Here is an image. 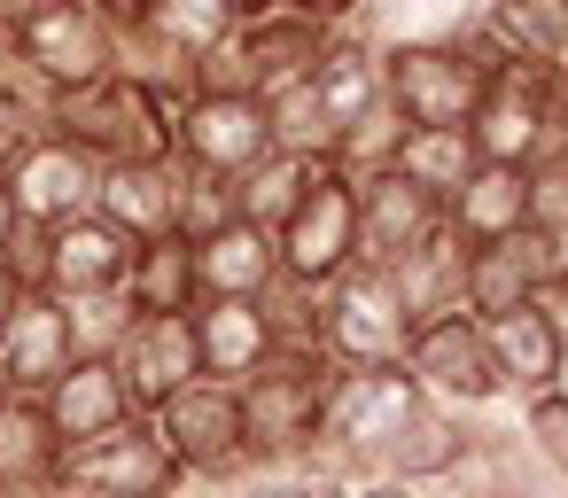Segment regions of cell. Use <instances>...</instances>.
Listing matches in <instances>:
<instances>
[{"label": "cell", "mask_w": 568, "mask_h": 498, "mask_svg": "<svg viewBox=\"0 0 568 498\" xmlns=\"http://www.w3.org/2000/svg\"><path fill=\"white\" fill-rule=\"evenodd\" d=\"M498 63L506 55L490 48L475 17L459 32H397L382 40V102L405 125H467Z\"/></svg>", "instance_id": "cell-1"}, {"label": "cell", "mask_w": 568, "mask_h": 498, "mask_svg": "<svg viewBox=\"0 0 568 498\" xmlns=\"http://www.w3.org/2000/svg\"><path fill=\"white\" fill-rule=\"evenodd\" d=\"M48 133L79 141L94 164H141V156H172V102L133 71H110L94 87L48 94Z\"/></svg>", "instance_id": "cell-2"}, {"label": "cell", "mask_w": 568, "mask_h": 498, "mask_svg": "<svg viewBox=\"0 0 568 498\" xmlns=\"http://www.w3.org/2000/svg\"><path fill=\"white\" fill-rule=\"evenodd\" d=\"M327 358L281 343L250 382H242V436L257 467H304L320 451V397H327Z\"/></svg>", "instance_id": "cell-3"}, {"label": "cell", "mask_w": 568, "mask_h": 498, "mask_svg": "<svg viewBox=\"0 0 568 498\" xmlns=\"http://www.w3.org/2000/svg\"><path fill=\"white\" fill-rule=\"evenodd\" d=\"M9 24V55L40 94H71L118 71V24L94 0H32V9L0 17Z\"/></svg>", "instance_id": "cell-4"}, {"label": "cell", "mask_w": 568, "mask_h": 498, "mask_svg": "<svg viewBox=\"0 0 568 498\" xmlns=\"http://www.w3.org/2000/svg\"><path fill=\"white\" fill-rule=\"evenodd\" d=\"M560 125H568V79H560V63H514L506 55L490 71V87H483L475 118H467V141L490 164H545L552 141H560Z\"/></svg>", "instance_id": "cell-5"}, {"label": "cell", "mask_w": 568, "mask_h": 498, "mask_svg": "<svg viewBox=\"0 0 568 498\" xmlns=\"http://www.w3.org/2000/svg\"><path fill=\"white\" fill-rule=\"evenodd\" d=\"M413 312L389 281V265H343L335 281H320V312H312V343L327 366H389L405 358Z\"/></svg>", "instance_id": "cell-6"}, {"label": "cell", "mask_w": 568, "mask_h": 498, "mask_svg": "<svg viewBox=\"0 0 568 498\" xmlns=\"http://www.w3.org/2000/svg\"><path fill=\"white\" fill-rule=\"evenodd\" d=\"M149 420H156V436L172 444V459H180L187 475H203V482H234V475L257 467V459H250V436H242V382L195 374V382L172 389Z\"/></svg>", "instance_id": "cell-7"}, {"label": "cell", "mask_w": 568, "mask_h": 498, "mask_svg": "<svg viewBox=\"0 0 568 498\" xmlns=\"http://www.w3.org/2000/svg\"><path fill=\"white\" fill-rule=\"evenodd\" d=\"M327 32H335V24H312V17H296V9L242 17V24H234V40L203 63V87H219V94H257V102H265L273 87L312 79V63H320Z\"/></svg>", "instance_id": "cell-8"}, {"label": "cell", "mask_w": 568, "mask_h": 498, "mask_svg": "<svg viewBox=\"0 0 568 498\" xmlns=\"http://www.w3.org/2000/svg\"><path fill=\"white\" fill-rule=\"evenodd\" d=\"M265 149H273V125H265V102H257V94H219V87H195V94L172 110V156H180L187 172L242 180Z\"/></svg>", "instance_id": "cell-9"}, {"label": "cell", "mask_w": 568, "mask_h": 498, "mask_svg": "<svg viewBox=\"0 0 568 498\" xmlns=\"http://www.w3.org/2000/svg\"><path fill=\"white\" fill-rule=\"evenodd\" d=\"M40 288H55V296H110V288H125V273H133V242L102 218V211H79V218H63V226H40V234H24V257H17Z\"/></svg>", "instance_id": "cell-10"}, {"label": "cell", "mask_w": 568, "mask_h": 498, "mask_svg": "<svg viewBox=\"0 0 568 498\" xmlns=\"http://www.w3.org/2000/svg\"><path fill=\"white\" fill-rule=\"evenodd\" d=\"M405 374L452 405V413H475V405H498V366H490V343H483V319L475 312H444V319H420L405 335Z\"/></svg>", "instance_id": "cell-11"}, {"label": "cell", "mask_w": 568, "mask_h": 498, "mask_svg": "<svg viewBox=\"0 0 568 498\" xmlns=\"http://www.w3.org/2000/svg\"><path fill=\"white\" fill-rule=\"evenodd\" d=\"M63 475L87 482V490H102V498H180V490H187V467L172 459V444L156 436L149 413H133L125 428L79 444Z\"/></svg>", "instance_id": "cell-12"}, {"label": "cell", "mask_w": 568, "mask_h": 498, "mask_svg": "<svg viewBox=\"0 0 568 498\" xmlns=\"http://www.w3.org/2000/svg\"><path fill=\"white\" fill-rule=\"evenodd\" d=\"M273 250H281V273H288V281H304V288L335 281L343 265H358V187L327 164V172H320V187L304 195V211L273 234Z\"/></svg>", "instance_id": "cell-13"}, {"label": "cell", "mask_w": 568, "mask_h": 498, "mask_svg": "<svg viewBox=\"0 0 568 498\" xmlns=\"http://www.w3.org/2000/svg\"><path fill=\"white\" fill-rule=\"evenodd\" d=\"M9 187H17V211H24V234H40V226H63V218H79V211H94V187H102V164L79 149V141H63V133H40V141H24L9 164Z\"/></svg>", "instance_id": "cell-14"}, {"label": "cell", "mask_w": 568, "mask_h": 498, "mask_svg": "<svg viewBox=\"0 0 568 498\" xmlns=\"http://www.w3.org/2000/svg\"><path fill=\"white\" fill-rule=\"evenodd\" d=\"M118 374L133 389V413H156L172 389H187L203 374V350H195V319L187 312H133L125 343H118Z\"/></svg>", "instance_id": "cell-15"}, {"label": "cell", "mask_w": 568, "mask_h": 498, "mask_svg": "<svg viewBox=\"0 0 568 498\" xmlns=\"http://www.w3.org/2000/svg\"><path fill=\"white\" fill-rule=\"evenodd\" d=\"M358 187V257L366 265H397L405 250H420L428 234H444V203L428 187H413L397 164L351 180Z\"/></svg>", "instance_id": "cell-16"}, {"label": "cell", "mask_w": 568, "mask_h": 498, "mask_svg": "<svg viewBox=\"0 0 568 498\" xmlns=\"http://www.w3.org/2000/svg\"><path fill=\"white\" fill-rule=\"evenodd\" d=\"M483 343H490V366H498V389H506V397H537V389L560 382L568 327H560L552 296H529V304L483 319Z\"/></svg>", "instance_id": "cell-17"}, {"label": "cell", "mask_w": 568, "mask_h": 498, "mask_svg": "<svg viewBox=\"0 0 568 498\" xmlns=\"http://www.w3.org/2000/svg\"><path fill=\"white\" fill-rule=\"evenodd\" d=\"M180 156H141V164H102V187H94V211L125 234V242H164L180 234Z\"/></svg>", "instance_id": "cell-18"}, {"label": "cell", "mask_w": 568, "mask_h": 498, "mask_svg": "<svg viewBox=\"0 0 568 498\" xmlns=\"http://www.w3.org/2000/svg\"><path fill=\"white\" fill-rule=\"evenodd\" d=\"M71 358H79V343H71V304L32 281L24 304H17V319H9V335H0V382L24 389V397H40Z\"/></svg>", "instance_id": "cell-19"}, {"label": "cell", "mask_w": 568, "mask_h": 498, "mask_svg": "<svg viewBox=\"0 0 568 498\" xmlns=\"http://www.w3.org/2000/svg\"><path fill=\"white\" fill-rule=\"evenodd\" d=\"M40 405H48V420H55V436H63L71 451L133 420V389H125L118 358H71V366L40 389Z\"/></svg>", "instance_id": "cell-20"}, {"label": "cell", "mask_w": 568, "mask_h": 498, "mask_svg": "<svg viewBox=\"0 0 568 498\" xmlns=\"http://www.w3.org/2000/svg\"><path fill=\"white\" fill-rule=\"evenodd\" d=\"M521 211H529V164H475L452 203H444V234L459 250H490V242H514L521 234Z\"/></svg>", "instance_id": "cell-21"}, {"label": "cell", "mask_w": 568, "mask_h": 498, "mask_svg": "<svg viewBox=\"0 0 568 498\" xmlns=\"http://www.w3.org/2000/svg\"><path fill=\"white\" fill-rule=\"evenodd\" d=\"M187 319H195V350H203V374H211V382H250V374L281 350L257 296H203Z\"/></svg>", "instance_id": "cell-22"}, {"label": "cell", "mask_w": 568, "mask_h": 498, "mask_svg": "<svg viewBox=\"0 0 568 498\" xmlns=\"http://www.w3.org/2000/svg\"><path fill=\"white\" fill-rule=\"evenodd\" d=\"M234 24H242L234 0H149L141 24H125L118 40H125V48H156V55H180V63L203 71V63L234 40Z\"/></svg>", "instance_id": "cell-23"}, {"label": "cell", "mask_w": 568, "mask_h": 498, "mask_svg": "<svg viewBox=\"0 0 568 498\" xmlns=\"http://www.w3.org/2000/svg\"><path fill=\"white\" fill-rule=\"evenodd\" d=\"M467 451H475V436H467V413H452V405H436V397H420V413L389 436V451H382V475H405V482H452L459 467H467Z\"/></svg>", "instance_id": "cell-24"}, {"label": "cell", "mask_w": 568, "mask_h": 498, "mask_svg": "<svg viewBox=\"0 0 568 498\" xmlns=\"http://www.w3.org/2000/svg\"><path fill=\"white\" fill-rule=\"evenodd\" d=\"M521 265L537 273V288L552 296L568 281V164H529V211H521V234H514Z\"/></svg>", "instance_id": "cell-25"}, {"label": "cell", "mask_w": 568, "mask_h": 498, "mask_svg": "<svg viewBox=\"0 0 568 498\" xmlns=\"http://www.w3.org/2000/svg\"><path fill=\"white\" fill-rule=\"evenodd\" d=\"M195 273H203V296H265L281 281V250H273V234L234 218L195 242Z\"/></svg>", "instance_id": "cell-26"}, {"label": "cell", "mask_w": 568, "mask_h": 498, "mask_svg": "<svg viewBox=\"0 0 568 498\" xmlns=\"http://www.w3.org/2000/svg\"><path fill=\"white\" fill-rule=\"evenodd\" d=\"M320 172L327 164H312V156H288V149H265L242 180H234V211L257 226V234H281L296 211H304V195L320 187Z\"/></svg>", "instance_id": "cell-27"}, {"label": "cell", "mask_w": 568, "mask_h": 498, "mask_svg": "<svg viewBox=\"0 0 568 498\" xmlns=\"http://www.w3.org/2000/svg\"><path fill=\"white\" fill-rule=\"evenodd\" d=\"M389 281H397L413 327H420V319H444V312H467V250H459L452 234H428L420 250H405V257L389 265Z\"/></svg>", "instance_id": "cell-28"}, {"label": "cell", "mask_w": 568, "mask_h": 498, "mask_svg": "<svg viewBox=\"0 0 568 498\" xmlns=\"http://www.w3.org/2000/svg\"><path fill=\"white\" fill-rule=\"evenodd\" d=\"M63 467H71V444L55 436L48 405L17 389L0 405V482H63Z\"/></svg>", "instance_id": "cell-29"}, {"label": "cell", "mask_w": 568, "mask_h": 498, "mask_svg": "<svg viewBox=\"0 0 568 498\" xmlns=\"http://www.w3.org/2000/svg\"><path fill=\"white\" fill-rule=\"evenodd\" d=\"M475 24L514 63H560L568 55V0H483Z\"/></svg>", "instance_id": "cell-30"}, {"label": "cell", "mask_w": 568, "mask_h": 498, "mask_svg": "<svg viewBox=\"0 0 568 498\" xmlns=\"http://www.w3.org/2000/svg\"><path fill=\"white\" fill-rule=\"evenodd\" d=\"M125 304H133V312H195V304H203L195 242H180V234H164V242H133Z\"/></svg>", "instance_id": "cell-31"}, {"label": "cell", "mask_w": 568, "mask_h": 498, "mask_svg": "<svg viewBox=\"0 0 568 498\" xmlns=\"http://www.w3.org/2000/svg\"><path fill=\"white\" fill-rule=\"evenodd\" d=\"M475 164H483V156H475L467 125H405V141H397V172H405L413 187H428L436 203H452V187H459Z\"/></svg>", "instance_id": "cell-32"}, {"label": "cell", "mask_w": 568, "mask_h": 498, "mask_svg": "<svg viewBox=\"0 0 568 498\" xmlns=\"http://www.w3.org/2000/svg\"><path fill=\"white\" fill-rule=\"evenodd\" d=\"M265 125H273V149H288V156H312V164L335 156V118H327V102H320L312 79L273 87L265 94Z\"/></svg>", "instance_id": "cell-33"}, {"label": "cell", "mask_w": 568, "mask_h": 498, "mask_svg": "<svg viewBox=\"0 0 568 498\" xmlns=\"http://www.w3.org/2000/svg\"><path fill=\"white\" fill-rule=\"evenodd\" d=\"M529 296H545V288H537V273L521 265L514 242L467 250V312H475V319H498V312H514V304H529Z\"/></svg>", "instance_id": "cell-34"}, {"label": "cell", "mask_w": 568, "mask_h": 498, "mask_svg": "<svg viewBox=\"0 0 568 498\" xmlns=\"http://www.w3.org/2000/svg\"><path fill=\"white\" fill-rule=\"evenodd\" d=\"M63 304H71V343H79V358H118V343H125V327H133L125 288H110V296H63Z\"/></svg>", "instance_id": "cell-35"}, {"label": "cell", "mask_w": 568, "mask_h": 498, "mask_svg": "<svg viewBox=\"0 0 568 498\" xmlns=\"http://www.w3.org/2000/svg\"><path fill=\"white\" fill-rule=\"evenodd\" d=\"M187 172V164H180ZM242 211H234V180H211V172H187V187H180V242H203V234H219V226H234Z\"/></svg>", "instance_id": "cell-36"}, {"label": "cell", "mask_w": 568, "mask_h": 498, "mask_svg": "<svg viewBox=\"0 0 568 498\" xmlns=\"http://www.w3.org/2000/svg\"><path fill=\"white\" fill-rule=\"evenodd\" d=\"M521 436H529V451H537L552 475H568V389L521 397Z\"/></svg>", "instance_id": "cell-37"}, {"label": "cell", "mask_w": 568, "mask_h": 498, "mask_svg": "<svg viewBox=\"0 0 568 498\" xmlns=\"http://www.w3.org/2000/svg\"><path fill=\"white\" fill-rule=\"evenodd\" d=\"M48 133V94L32 79H0V164H9L24 141Z\"/></svg>", "instance_id": "cell-38"}, {"label": "cell", "mask_w": 568, "mask_h": 498, "mask_svg": "<svg viewBox=\"0 0 568 498\" xmlns=\"http://www.w3.org/2000/svg\"><path fill=\"white\" fill-rule=\"evenodd\" d=\"M0 257H24V211H17L9 172H0Z\"/></svg>", "instance_id": "cell-39"}, {"label": "cell", "mask_w": 568, "mask_h": 498, "mask_svg": "<svg viewBox=\"0 0 568 498\" xmlns=\"http://www.w3.org/2000/svg\"><path fill=\"white\" fill-rule=\"evenodd\" d=\"M24 288H32V273H24L17 257H0V335H9V319H17V304H24Z\"/></svg>", "instance_id": "cell-40"}, {"label": "cell", "mask_w": 568, "mask_h": 498, "mask_svg": "<svg viewBox=\"0 0 568 498\" xmlns=\"http://www.w3.org/2000/svg\"><path fill=\"white\" fill-rule=\"evenodd\" d=\"M296 17H312V24H358L366 17V0H288Z\"/></svg>", "instance_id": "cell-41"}, {"label": "cell", "mask_w": 568, "mask_h": 498, "mask_svg": "<svg viewBox=\"0 0 568 498\" xmlns=\"http://www.w3.org/2000/svg\"><path fill=\"white\" fill-rule=\"evenodd\" d=\"M351 498H428V482H405V475H366V482H351Z\"/></svg>", "instance_id": "cell-42"}, {"label": "cell", "mask_w": 568, "mask_h": 498, "mask_svg": "<svg viewBox=\"0 0 568 498\" xmlns=\"http://www.w3.org/2000/svg\"><path fill=\"white\" fill-rule=\"evenodd\" d=\"M94 9H102V17L125 32V24H141V9H149V0H94Z\"/></svg>", "instance_id": "cell-43"}, {"label": "cell", "mask_w": 568, "mask_h": 498, "mask_svg": "<svg viewBox=\"0 0 568 498\" xmlns=\"http://www.w3.org/2000/svg\"><path fill=\"white\" fill-rule=\"evenodd\" d=\"M63 482H0V498H55Z\"/></svg>", "instance_id": "cell-44"}, {"label": "cell", "mask_w": 568, "mask_h": 498, "mask_svg": "<svg viewBox=\"0 0 568 498\" xmlns=\"http://www.w3.org/2000/svg\"><path fill=\"white\" fill-rule=\"evenodd\" d=\"M242 17H273V9H288V0H234Z\"/></svg>", "instance_id": "cell-45"}, {"label": "cell", "mask_w": 568, "mask_h": 498, "mask_svg": "<svg viewBox=\"0 0 568 498\" xmlns=\"http://www.w3.org/2000/svg\"><path fill=\"white\" fill-rule=\"evenodd\" d=\"M0 79H24V71H17V55H9V24H0Z\"/></svg>", "instance_id": "cell-46"}, {"label": "cell", "mask_w": 568, "mask_h": 498, "mask_svg": "<svg viewBox=\"0 0 568 498\" xmlns=\"http://www.w3.org/2000/svg\"><path fill=\"white\" fill-rule=\"evenodd\" d=\"M55 498H102V490H87V482H71V475H63V490H55Z\"/></svg>", "instance_id": "cell-47"}, {"label": "cell", "mask_w": 568, "mask_h": 498, "mask_svg": "<svg viewBox=\"0 0 568 498\" xmlns=\"http://www.w3.org/2000/svg\"><path fill=\"white\" fill-rule=\"evenodd\" d=\"M552 312H560V327H568V281H560V288H552Z\"/></svg>", "instance_id": "cell-48"}, {"label": "cell", "mask_w": 568, "mask_h": 498, "mask_svg": "<svg viewBox=\"0 0 568 498\" xmlns=\"http://www.w3.org/2000/svg\"><path fill=\"white\" fill-rule=\"evenodd\" d=\"M552 164H568V125H560V141H552Z\"/></svg>", "instance_id": "cell-49"}, {"label": "cell", "mask_w": 568, "mask_h": 498, "mask_svg": "<svg viewBox=\"0 0 568 498\" xmlns=\"http://www.w3.org/2000/svg\"><path fill=\"white\" fill-rule=\"evenodd\" d=\"M17 9H32V0H0V17H17Z\"/></svg>", "instance_id": "cell-50"}, {"label": "cell", "mask_w": 568, "mask_h": 498, "mask_svg": "<svg viewBox=\"0 0 568 498\" xmlns=\"http://www.w3.org/2000/svg\"><path fill=\"white\" fill-rule=\"evenodd\" d=\"M9 397H17V389H9V382H0V405H9Z\"/></svg>", "instance_id": "cell-51"}, {"label": "cell", "mask_w": 568, "mask_h": 498, "mask_svg": "<svg viewBox=\"0 0 568 498\" xmlns=\"http://www.w3.org/2000/svg\"><path fill=\"white\" fill-rule=\"evenodd\" d=\"M560 79H568V55H560Z\"/></svg>", "instance_id": "cell-52"}]
</instances>
